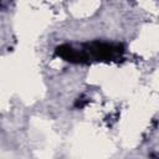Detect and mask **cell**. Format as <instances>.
<instances>
[{
  "mask_svg": "<svg viewBox=\"0 0 159 159\" xmlns=\"http://www.w3.org/2000/svg\"><path fill=\"white\" fill-rule=\"evenodd\" d=\"M88 103H89V98H87V97L83 94V96H81V97H78V98L76 99L73 107L77 108V109H82V108H84Z\"/></svg>",
  "mask_w": 159,
  "mask_h": 159,
  "instance_id": "cell-2",
  "label": "cell"
},
{
  "mask_svg": "<svg viewBox=\"0 0 159 159\" xmlns=\"http://www.w3.org/2000/svg\"><path fill=\"white\" fill-rule=\"evenodd\" d=\"M124 46L118 42L89 41L80 45L62 43L55 48V56L75 65L92 62H117L123 58Z\"/></svg>",
  "mask_w": 159,
  "mask_h": 159,
  "instance_id": "cell-1",
  "label": "cell"
},
{
  "mask_svg": "<svg viewBox=\"0 0 159 159\" xmlns=\"http://www.w3.org/2000/svg\"><path fill=\"white\" fill-rule=\"evenodd\" d=\"M11 2H12V0H0V11L6 10L11 5Z\"/></svg>",
  "mask_w": 159,
  "mask_h": 159,
  "instance_id": "cell-3",
  "label": "cell"
}]
</instances>
